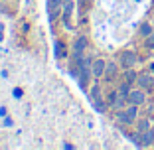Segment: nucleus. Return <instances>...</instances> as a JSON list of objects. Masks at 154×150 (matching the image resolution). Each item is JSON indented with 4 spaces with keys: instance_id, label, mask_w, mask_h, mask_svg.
I'll list each match as a JSON object with an SVG mask.
<instances>
[{
    "instance_id": "1a4fd4ad",
    "label": "nucleus",
    "mask_w": 154,
    "mask_h": 150,
    "mask_svg": "<svg viewBox=\"0 0 154 150\" xmlns=\"http://www.w3.org/2000/svg\"><path fill=\"white\" fill-rule=\"evenodd\" d=\"M89 95H91V99H93V103L101 99V89H99V85H97V83H95V85H93V87H91Z\"/></svg>"
},
{
    "instance_id": "f3484780",
    "label": "nucleus",
    "mask_w": 154,
    "mask_h": 150,
    "mask_svg": "<svg viewBox=\"0 0 154 150\" xmlns=\"http://www.w3.org/2000/svg\"><path fill=\"white\" fill-rule=\"evenodd\" d=\"M4 2H6V0H4Z\"/></svg>"
},
{
    "instance_id": "9d476101",
    "label": "nucleus",
    "mask_w": 154,
    "mask_h": 150,
    "mask_svg": "<svg viewBox=\"0 0 154 150\" xmlns=\"http://www.w3.org/2000/svg\"><path fill=\"white\" fill-rule=\"evenodd\" d=\"M128 85H131V83H127V81H125L121 87H119V93H121L122 97H127V99H128V93H131V87H128Z\"/></svg>"
},
{
    "instance_id": "6e6552de",
    "label": "nucleus",
    "mask_w": 154,
    "mask_h": 150,
    "mask_svg": "<svg viewBox=\"0 0 154 150\" xmlns=\"http://www.w3.org/2000/svg\"><path fill=\"white\" fill-rule=\"evenodd\" d=\"M115 75H117V65H115L113 61H109V63H107V67H105V77H107V79H113Z\"/></svg>"
},
{
    "instance_id": "423d86ee",
    "label": "nucleus",
    "mask_w": 154,
    "mask_h": 150,
    "mask_svg": "<svg viewBox=\"0 0 154 150\" xmlns=\"http://www.w3.org/2000/svg\"><path fill=\"white\" fill-rule=\"evenodd\" d=\"M136 81L142 89H148V87L154 85V77H150V75H140V77H136Z\"/></svg>"
},
{
    "instance_id": "f8f14e48",
    "label": "nucleus",
    "mask_w": 154,
    "mask_h": 150,
    "mask_svg": "<svg viewBox=\"0 0 154 150\" xmlns=\"http://www.w3.org/2000/svg\"><path fill=\"white\" fill-rule=\"evenodd\" d=\"M136 128H138V132H146L148 130V121H140V123L136 124Z\"/></svg>"
},
{
    "instance_id": "39448f33",
    "label": "nucleus",
    "mask_w": 154,
    "mask_h": 150,
    "mask_svg": "<svg viewBox=\"0 0 154 150\" xmlns=\"http://www.w3.org/2000/svg\"><path fill=\"white\" fill-rule=\"evenodd\" d=\"M128 101H131L132 105H142L146 101V95L140 91V89H134V91L128 93Z\"/></svg>"
},
{
    "instance_id": "7ed1b4c3",
    "label": "nucleus",
    "mask_w": 154,
    "mask_h": 150,
    "mask_svg": "<svg viewBox=\"0 0 154 150\" xmlns=\"http://www.w3.org/2000/svg\"><path fill=\"white\" fill-rule=\"evenodd\" d=\"M121 63H122V67L131 69L132 65L136 63V54L134 51H122L121 54Z\"/></svg>"
},
{
    "instance_id": "9b49d317",
    "label": "nucleus",
    "mask_w": 154,
    "mask_h": 150,
    "mask_svg": "<svg viewBox=\"0 0 154 150\" xmlns=\"http://www.w3.org/2000/svg\"><path fill=\"white\" fill-rule=\"evenodd\" d=\"M140 34H142V36H150V34H152L150 24H142V26H140Z\"/></svg>"
},
{
    "instance_id": "2eb2a0df",
    "label": "nucleus",
    "mask_w": 154,
    "mask_h": 150,
    "mask_svg": "<svg viewBox=\"0 0 154 150\" xmlns=\"http://www.w3.org/2000/svg\"><path fill=\"white\" fill-rule=\"evenodd\" d=\"M117 97H119V91H113V93L109 95V103H113V105H115V101H117Z\"/></svg>"
},
{
    "instance_id": "f03ea898",
    "label": "nucleus",
    "mask_w": 154,
    "mask_h": 150,
    "mask_svg": "<svg viewBox=\"0 0 154 150\" xmlns=\"http://www.w3.org/2000/svg\"><path fill=\"white\" fill-rule=\"evenodd\" d=\"M87 47V38H83V36H79L75 40V44H73V57L79 61L81 59V54H83V50Z\"/></svg>"
},
{
    "instance_id": "0eeeda50",
    "label": "nucleus",
    "mask_w": 154,
    "mask_h": 150,
    "mask_svg": "<svg viewBox=\"0 0 154 150\" xmlns=\"http://www.w3.org/2000/svg\"><path fill=\"white\" fill-rule=\"evenodd\" d=\"M152 142H154V132H152V130L142 132V136H140V144H142V146H148V144H152Z\"/></svg>"
},
{
    "instance_id": "4468645a",
    "label": "nucleus",
    "mask_w": 154,
    "mask_h": 150,
    "mask_svg": "<svg viewBox=\"0 0 154 150\" xmlns=\"http://www.w3.org/2000/svg\"><path fill=\"white\" fill-rule=\"evenodd\" d=\"M148 40H146V46L148 47H154V34H150V36H146Z\"/></svg>"
},
{
    "instance_id": "dca6fc26",
    "label": "nucleus",
    "mask_w": 154,
    "mask_h": 150,
    "mask_svg": "<svg viewBox=\"0 0 154 150\" xmlns=\"http://www.w3.org/2000/svg\"><path fill=\"white\" fill-rule=\"evenodd\" d=\"M61 4V0H50V8H57Z\"/></svg>"
},
{
    "instance_id": "f257e3e1",
    "label": "nucleus",
    "mask_w": 154,
    "mask_h": 150,
    "mask_svg": "<svg viewBox=\"0 0 154 150\" xmlns=\"http://www.w3.org/2000/svg\"><path fill=\"white\" fill-rule=\"evenodd\" d=\"M134 118H136V105H131L127 111H121V113H119V121H121L122 124H131Z\"/></svg>"
},
{
    "instance_id": "20e7f679",
    "label": "nucleus",
    "mask_w": 154,
    "mask_h": 150,
    "mask_svg": "<svg viewBox=\"0 0 154 150\" xmlns=\"http://www.w3.org/2000/svg\"><path fill=\"white\" fill-rule=\"evenodd\" d=\"M105 67H107V61H103V59H95L93 65H91L93 77H103V75H105Z\"/></svg>"
},
{
    "instance_id": "ddd939ff",
    "label": "nucleus",
    "mask_w": 154,
    "mask_h": 150,
    "mask_svg": "<svg viewBox=\"0 0 154 150\" xmlns=\"http://www.w3.org/2000/svg\"><path fill=\"white\" fill-rule=\"evenodd\" d=\"M136 77H138V75H136L134 71H127V75H125V81H127V83H132Z\"/></svg>"
}]
</instances>
